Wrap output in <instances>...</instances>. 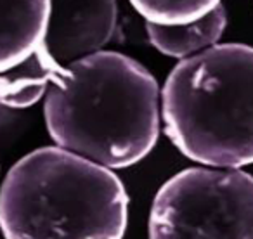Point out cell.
I'll return each mask as SVG.
<instances>
[{"mask_svg":"<svg viewBox=\"0 0 253 239\" xmlns=\"http://www.w3.org/2000/svg\"><path fill=\"white\" fill-rule=\"evenodd\" d=\"M227 28V11L224 4L207 16L186 25H153L146 23V33L158 52L173 59H187L220 42Z\"/></svg>","mask_w":253,"mask_h":239,"instance_id":"7","label":"cell"},{"mask_svg":"<svg viewBox=\"0 0 253 239\" xmlns=\"http://www.w3.org/2000/svg\"><path fill=\"white\" fill-rule=\"evenodd\" d=\"M126 218L116 173L57 146L23 156L0 187L5 239H123Z\"/></svg>","mask_w":253,"mask_h":239,"instance_id":"2","label":"cell"},{"mask_svg":"<svg viewBox=\"0 0 253 239\" xmlns=\"http://www.w3.org/2000/svg\"><path fill=\"white\" fill-rule=\"evenodd\" d=\"M160 87L132 57L101 50L64 66L45 94L43 116L57 148L109 170L137 165L162 125Z\"/></svg>","mask_w":253,"mask_h":239,"instance_id":"1","label":"cell"},{"mask_svg":"<svg viewBox=\"0 0 253 239\" xmlns=\"http://www.w3.org/2000/svg\"><path fill=\"white\" fill-rule=\"evenodd\" d=\"M149 239H253V175L211 166L179 172L156 193Z\"/></svg>","mask_w":253,"mask_h":239,"instance_id":"4","label":"cell"},{"mask_svg":"<svg viewBox=\"0 0 253 239\" xmlns=\"http://www.w3.org/2000/svg\"><path fill=\"white\" fill-rule=\"evenodd\" d=\"M165 134L191 161L253 165V47L217 43L182 59L160 95Z\"/></svg>","mask_w":253,"mask_h":239,"instance_id":"3","label":"cell"},{"mask_svg":"<svg viewBox=\"0 0 253 239\" xmlns=\"http://www.w3.org/2000/svg\"><path fill=\"white\" fill-rule=\"evenodd\" d=\"M118 28L116 0H50L42 49L57 66L97 54Z\"/></svg>","mask_w":253,"mask_h":239,"instance_id":"5","label":"cell"},{"mask_svg":"<svg viewBox=\"0 0 253 239\" xmlns=\"http://www.w3.org/2000/svg\"><path fill=\"white\" fill-rule=\"evenodd\" d=\"M63 70L57 66L42 47L30 54L25 61L5 71H0V106L25 109L45 97L50 83Z\"/></svg>","mask_w":253,"mask_h":239,"instance_id":"8","label":"cell"},{"mask_svg":"<svg viewBox=\"0 0 253 239\" xmlns=\"http://www.w3.org/2000/svg\"><path fill=\"white\" fill-rule=\"evenodd\" d=\"M130 5L153 25H186L207 16L222 0H128Z\"/></svg>","mask_w":253,"mask_h":239,"instance_id":"9","label":"cell"},{"mask_svg":"<svg viewBox=\"0 0 253 239\" xmlns=\"http://www.w3.org/2000/svg\"><path fill=\"white\" fill-rule=\"evenodd\" d=\"M50 0H0V71L16 66L43 42Z\"/></svg>","mask_w":253,"mask_h":239,"instance_id":"6","label":"cell"}]
</instances>
